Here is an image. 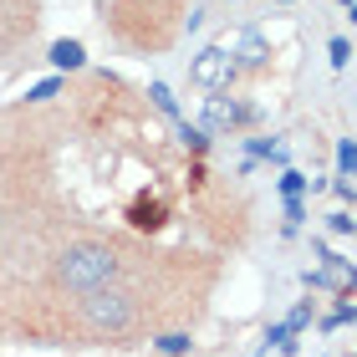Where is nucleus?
Here are the masks:
<instances>
[{
    "instance_id": "nucleus-1",
    "label": "nucleus",
    "mask_w": 357,
    "mask_h": 357,
    "mask_svg": "<svg viewBox=\"0 0 357 357\" xmlns=\"http://www.w3.org/2000/svg\"><path fill=\"white\" fill-rule=\"evenodd\" d=\"M118 281V255L107 245H97V240H82V245H72L67 255L56 261V286L72 291V296H87V291H102Z\"/></svg>"
},
{
    "instance_id": "nucleus-2",
    "label": "nucleus",
    "mask_w": 357,
    "mask_h": 357,
    "mask_svg": "<svg viewBox=\"0 0 357 357\" xmlns=\"http://www.w3.org/2000/svg\"><path fill=\"white\" fill-rule=\"evenodd\" d=\"M82 321L92 332H102V337H123L128 327H133V301H128L123 291H112V286L87 291L82 296Z\"/></svg>"
},
{
    "instance_id": "nucleus-3",
    "label": "nucleus",
    "mask_w": 357,
    "mask_h": 357,
    "mask_svg": "<svg viewBox=\"0 0 357 357\" xmlns=\"http://www.w3.org/2000/svg\"><path fill=\"white\" fill-rule=\"evenodd\" d=\"M235 67H240V61L230 56V46H204V52L189 61V82L204 87V92H230Z\"/></svg>"
},
{
    "instance_id": "nucleus-4",
    "label": "nucleus",
    "mask_w": 357,
    "mask_h": 357,
    "mask_svg": "<svg viewBox=\"0 0 357 357\" xmlns=\"http://www.w3.org/2000/svg\"><path fill=\"white\" fill-rule=\"evenodd\" d=\"M317 255H321V271H306L301 281L312 286V291H337V296H352V291H357V266L342 261V255H332L327 245H317Z\"/></svg>"
},
{
    "instance_id": "nucleus-5",
    "label": "nucleus",
    "mask_w": 357,
    "mask_h": 357,
    "mask_svg": "<svg viewBox=\"0 0 357 357\" xmlns=\"http://www.w3.org/2000/svg\"><path fill=\"white\" fill-rule=\"evenodd\" d=\"M235 123H245V107H240L235 97H225V92H209L204 112H199V128L204 133H230Z\"/></svg>"
},
{
    "instance_id": "nucleus-6",
    "label": "nucleus",
    "mask_w": 357,
    "mask_h": 357,
    "mask_svg": "<svg viewBox=\"0 0 357 357\" xmlns=\"http://www.w3.org/2000/svg\"><path fill=\"white\" fill-rule=\"evenodd\" d=\"M164 220H169V209H164V199H153V194H138V199L128 204V225H133V230H164Z\"/></svg>"
},
{
    "instance_id": "nucleus-7",
    "label": "nucleus",
    "mask_w": 357,
    "mask_h": 357,
    "mask_svg": "<svg viewBox=\"0 0 357 357\" xmlns=\"http://www.w3.org/2000/svg\"><path fill=\"white\" fill-rule=\"evenodd\" d=\"M230 56H240L245 67H261V61L271 56L266 52V36H261V31H240V41L230 46Z\"/></svg>"
},
{
    "instance_id": "nucleus-8",
    "label": "nucleus",
    "mask_w": 357,
    "mask_h": 357,
    "mask_svg": "<svg viewBox=\"0 0 357 357\" xmlns=\"http://www.w3.org/2000/svg\"><path fill=\"white\" fill-rule=\"evenodd\" d=\"M52 67H61V72H82V67H87L82 41H56V46H52Z\"/></svg>"
},
{
    "instance_id": "nucleus-9",
    "label": "nucleus",
    "mask_w": 357,
    "mask_h": 357,
    "mask_svg": "<svg viewBox=\"0 0 357 357\" xmlns=\"http://www.w3.org/2000/svg\"><path fill=\"white\" fill-rule=\"evenodd\" d=\"M189 332H164V337H158V352H164V357H189Z\"/></svg>"
},
{
    "instance_id": "nucleus-10",
    "label": "nucleus",
    "mask_w": 357,
    "mask_h": 357,
    "mask_svg": "<svg viewBox=\"0 0 357 357\" xmlns=\"http://www.w3.org/2000/svg\"><path fill=\"white\" fill-rule=\"evenodd\" d=\"M306 189H312V178H306V174H296V169L281 174V194H286V199H301Z\"/></svg>"
},
{
    "instance_id": "nucleus-11",
    "label": "nucleus",
    "mask_w": 357,
    "mask_h": 357,
    "mask_svg": "<svg viewBox=\"0 0 357 357\" xmlns=\"http://www.w3.org/2000/svg\"><path fill=\"white\" fill-rule=\"evenodd\" d=\"M149 97H153V102H158V112H169V118H178V97L164 87V82H153L149 87Z\"/></svg>"
},
{
    "instance_id": "nucleus-12",
    "label": "nucleus",
    "mask_w": 357,
    "mask_h": 357,
    "mask_svg": "<svg viewBox=\"0 0 357 357\" xmlns=\"http://www.w3.org/2000/svg\"><path fill=\"white\" fill-rule=\"evenodd\" d=\"M178 138H184L194 153H204V149H209V133H204V128H189V123H178Z\"/></svg>"
},
{
    "instance_id": "nucleus-13",
    "label": "nucleus",
    "mask_w": 357,
    "mask_h": 357,
    "mask_svg": "<svg viewBox=\"0 0 357 357\" xmlns=\"http://www.w3.org/2000/svg\"><path fill=\"white\" fill-rule=\"evenodd\" d=\"M327 56H332V67H347V61H352L347 36H332V41H327Z\"/></svg>"
},
{
    "instance_id": "nucleus-14",
    "label": "nucleus",
    "mask_w": 357,
    "mask_h": 357,
    "mask_svg": "<svg viewBox=\"0 0 357 357\" xmlns=\"http://www.w3.org/2000/svg\"><path fill=\"white\" fill-rule=\"evenodd\" d=\"M337 164H342V174H357V143L352 138L337 143Z\"/></svg>"
},
{
    "instance_id": "nucleus-15",
    "label": "nucleus",
    "mask_w": 357,
    "mask_h": 357,
    "mask_svg": "<svg viewBox=\"0 0 357 357\" xmlns=\"http://www.w3.org/2000/svg\"><path fill=\"white\" fill-rule=\"evenodd\" d=\"M327 225H332V235H357V220L347 215V209H337V215H327Z\"/></svg>"
},
{
    "instance_id": "nucleus-16",
    "label": "nucleus",
    "mask_w": 357,
    "mask_h": 357,
    "mask_svg": "<svg viewBox=\"0 0 357 357\" xmlns=\"http://www.w3.org/2000/svg\"><path fill=\"white\" fill-rule=\"evenodd\" d=\"M306 321H312V301H301V306H296V312H291V317H286V327H291V337H296V332L306 327Z\"/></svg>"
},
{
    "instance_id": "nucleus-17",
    "label": "nucleus",
    "mask_w": 357,
    "mask_h": 357,
    "mask_svg": "<svg viewBox=\"0 0 357 357\" xmlns=\"http://www.w3.org/2000/svg\"><path fill=\"white\" fill-rule=\"evenodd\" d=\"M301 220H306V204H301V199H286V230H291V235H296Z\"/></svg>"
},
{
    "instance_id": "nucleus-18",
    "label": "nucleus",
    "mask_w": 357,
    "mask_h": 357,
    "mask_svg": "<svg viewBox=\"0 0 357 357\" xmlns=\"http://www.w3.org/2000/svg\"><path fill=\"white\" fill-rule=\"evenodd\" d=\"M342 321H357V312H352V306H342V312H332L327 321H321V332H337Z\"/></svg>"
},
{
    "instance_id": "nucleus-19",
    "label": "nucleus",
    "mask_w": 357,
    "mask_h": 357,
    "mask_svg": "<svg viewBox=\"0 0 357 357\" xmlns=\"http://www.w3.org/2000/svg\"><path fill=\"white\" fill-rule=\"evenodd\" d=\"M56 87H61V82L52 77V82H36V87H31L26 97H31V102H46V97H56Z\"/></svg>"
},
{
    "instance_id": "nucleus-20",
    "label": "nucleus",
    "mask_w": 357,
    "mask_h": 357,
    "mask_svg": "<svg viewBox=\"0 0 357 357\" xmlns=\"http://www.w3.org/2000/svg\"><path fill=\"white\" fill-rule=\"evenodd\" d=\"M352 21H357V0H352Z\"/></svg>"
},
{
    "instance_id": "nucleus-21",
    "label": "nucleus",
    "mask_w": 357,
    "mask_h": 357,
    "mask_svg": "<svg viewBox=\"0 0 357 357\" xmlns=\"http://www.w3.org/2000/svg\"><path fill=\"white\" fill-rule=\"evenodd\" d=\"M275 6H291V0H275Z\"/></svg>"
},
{
    "instance_id": "nucleus-22",
    "label": "nucleus",
    "mask_w": 357,
    "mask_h": 357,
    "mask_svg": "<svg viewBox=\"0 0 357 357\" xmlns=\"http://www.w3.org/2000/svg\"><path fill=\"white\" fill-rule=\"evenodd\" d=\"M342 6H352V0H342Z\"/></svg>"
}]
</instances>
